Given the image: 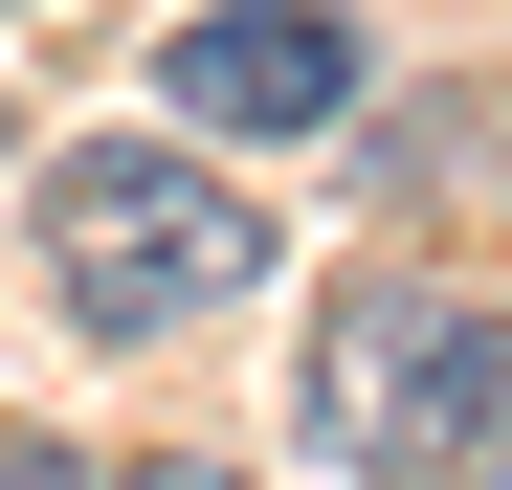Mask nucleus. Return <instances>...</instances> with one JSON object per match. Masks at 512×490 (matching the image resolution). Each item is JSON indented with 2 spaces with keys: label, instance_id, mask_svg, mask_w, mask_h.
Masks as SVG:
<instances>
[{
  "label": "nucleus",
  "instance_id": "f257e3e1",
  "mask_svg": "<svg viewBox=\"0 0 512 490\" xmlns=\"http://www.w3.org/2000/svg\"><path fill=\"white\" fill-rule=\"evenodd\" d=\"M23 245H45V312H67L90 357L201 335V312L268 268L245 179H223V156H179V134H90V156H45V179H23Z\"/></svg>",
  "mask_w": 512,
  "mask_h": 490
},
{
  "label": "nucleus",
  "instance_id": "f03ea898",
  "mask_svg": "<svg viewBox=\"0 0 512 490\" xmlns=\"http://www.w3.org/2000/svg\"><path fill=\"white\" fill-rule=\"evenodd\" d=\"M312 424L379 490H490L512 468V312L490 290H423V268H357L312 312Z\"/></svg>",
  "mask_w": 512,
  "mask_h": 490
},
{
  "label": "nucleus",
  "instance_id": "7ed1b4c3",
  "mask_svg": "<svg viewBox=\"0 0 512 490\" xmlns=\"http://www.w3.org/2000/svg\"><path fill=\"white\" fill-rule=\"evenodd\" d=\"M156 112L179 134H334L357 112V23H312V0H201V23L156 45Z\"/></svg>",
  "mask_w": 512,
  "mask_h": 490
},
{
  "label": "nucleus",
  "instance_id": "20e7f679",
  "mask_svg": "<svg viewBox=\"0 0 512 490\" xmlns=\"http://www.w3.org/2000/svg\"><path fill=\"white\" fill-rule=\"evenodd\" d=\"M0 490H112V468H67V446H0Z\"/></svg>",
  "mask_w": 512,
  "mask_h": 490
},
{
  "label": "nucleus",
  "instance_id": "39448f33",
  "mask_svg": "<svg viewBox=\"0 0 512 490\" xmlns=\"http://www.w3.org/2000/svg\"><path fill=\"white\" fill-rule=\"evenodd\" d=\"M134 490H245V468H134Z\"/></svg>",
  "mask_w": 512,
  "mask_h": 490
},
{
  "label": "nucleus",
  "instance_id": "423d86ee",
  "mask_svg": "<svg viewBox=\"0 0 512 490\" xmlns=\"http://www.w3.org/2000/svg\"><path fill=\"white\" fill-rule=\"evenodd\" d=\"M0 23H23V0H0Z\"/></svg>",
  "mask_w": 512,
  "mask_h": 490
}]
</instances>
